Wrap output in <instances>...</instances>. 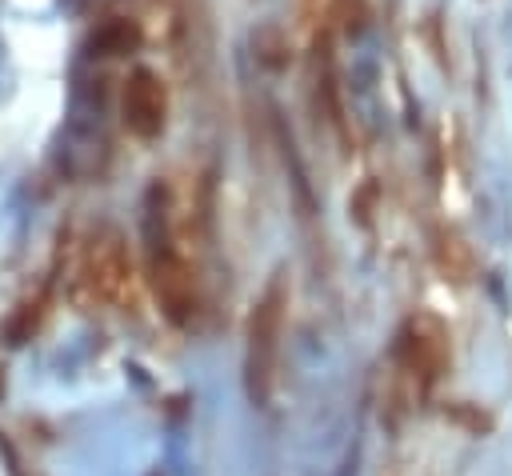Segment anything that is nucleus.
Listing matches in <instances>:
<instances>
[{"label": "nucleus", "mask_w": 512, "mask_h": 476, "mask_svg": "<svg viewBox=\"0 0 512 476\" xmlns=\"http://www.w3.org/2000/svg\"><path fill=\"white\" fill-rule=\"evenodd\" d=\"M444 420L456 424V428H464V432H472V436H480V432L492 428V416L480 404H468V400H448L444 404Z\"/></svg>", "instance_id": "8"}, {"label": "nucleus", "mask_w": 512, "mask_h": 476, "mask_svg": "<svg viewBox=\"0 0 512 476\" xmlns=\"http://www.w3.org/2000/svg\"><path fill=\"white\" fill-rule=\"evenodd\" d=\"M284 316H288V276L276 272V276H268V284L256 296L248 324H244V388L256 408L272 404V392L280 380Z\"/></svg>", "instance_id": "1"}, {"label": "nucleus", "mask_w": 512, "mask_h": 476, "mask_svg": "<svg viewBox=\"0 0 512 476\" xmlns=\"http://www.w3.org/2000/svg\"><path fill=\"white\" fill-rule=\"evenodd\" d=\"M40 316H44V296H36V300H24V304L12 312V320L4 324V336H8V344H12V348H20L24 340H32V332L40 328Z\"/></svg>", "instance_id": "7"}, {"label": "nucleus", "mask_w": 512, "mask_h": 476, "mask_svg": "<svg viewBox=\"0 0 512 476\" xmlns=\"http://www.w3.org/2000/svg\"><path fill=\"white\" fill-rule=\"evenodd\" d=\"M148 288L164 312L168 324L184 328L192 324L196 308H200V292H196V276L192 268L184 264V256L176 248H160V252H148Z\"/></svg>", "instance_id": "4"}, {"label": "nucleus", "mask_w": 512, "mask_h": 476, "mask_svg": "<svg viewBox=\"0 0 512 476\" xmlns=\"http://www.w3.org/2000/svg\"><path fill=\"white\" fill-rule=\"evenodd\" d=\"M124 124L140 140H152L164 128V88L148 68H136L124 84Z\"/></svg>", "instance_id": "5"}, {"label": "nucleus", "mask_w": 512, "mask_h": 476, "mask_svg": "<svg viewBox=\"0 0 512 476\" xmlns=\"http://www.w3.org/2000/svg\"><path fill=\"white\" fill-rule=\"evenodd\" d=\"M452 364V336H448V324L428 312V308H416L400 320L396 336H392V368L404 372L420 396H428L444 372Z\"/></svg>", "instance_id": "2"}, {"label": "nucleus", "mask_w": 512, "mask_h": 476, "mask_svg": "<svg viewBox=\"0 0 512 476\" xmlns=\"http://www.w3.org/2000/svg\"><path fill=\"white\" fill-rule=\"evenodd\" d=\"M0 392H4V376H0Z\"/></svg>", "instance_id": "10"}, {"label": "nucleus", "mask_w": 512, "mask_h": 476, "mask_svg": "<svg viewBox=\"0 0 512 476\" xmlns=\"http://www.w3.org/2000/svg\"><path fill=\"white\" fill-rule=\"evenodd\" d=\"M136 260L128 252V240L120 228L104 224L88 236L84 244V256H80V284L88 288V296L96 304H108V308H136Z\"/></svg>", "instance_id": "3"}, {"label": "nucleus", "mask_w": 512, "mask_h": 476, "mask_svg": "<svg viewBox=\"0 0 512 476\" xmlns=\"http://www.w3.org/2000/svg\"><path fill=\"white\" fill-rule=\"evenodd\" d=\"M432 264L448 284H468L476 276V256L468 240L456 228H436L432 232Z\"/></svg>", "instance_id": "6"}, {"label": "nucleus", "mask_w": 512, "mask_h": 476, "mask_svg": "<svg viewBox=\"0 0 512 476\" xmlns=\"http://www.w3.org/2000/svg\"><path fill=\"white\" fill-rule=\"evenodd\" d=\"M348 208H352L356 224H360V228H368V224H372V208H376V184H364V188L352 196V204H348Z\"/></svg>", "instance_id": "9"}]
</instances>
